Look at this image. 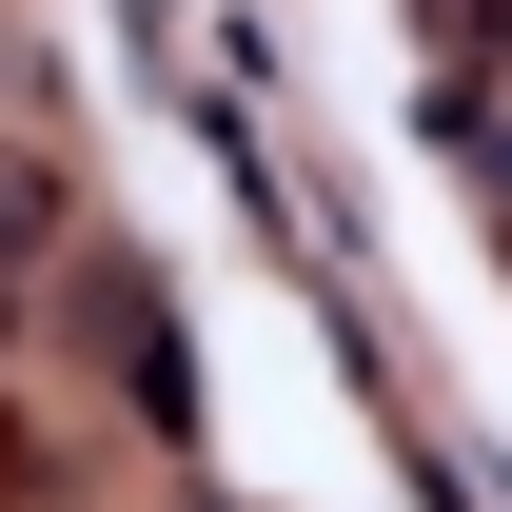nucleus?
Returning <instances> with one entry per match:
<instances>
[{
  "label": "nucleus",
  "mask_w": 512,
  "mask_h": 512,
  "mask_svg": "<svg viewBox=\"0 0 512 512\" xmlns=\"http://www.w3.org/2000/svg\"><path fill=\"white\" fill-rule=\"evenodd\" d=\"M414 20H434L453 60H493V40H512V0H414Z\"/></svg>",
  "instance_id": "obj_2"
},
{
  "label": "nucleus",
  "mask_w": 512,
  "mask_h": 512,
  "mask_svg": "<svg viewBox=\"0 0 512 512\" xmlns=\"http://www.w3.org/2000/svg\"><path fill=\"white\" fill-rule=\"evenodd\" d=\"M40 217H60V178H40V158H0V256H40Z\"/></svg>",
  "instance_id": "obj_1"
}]
</instances>
